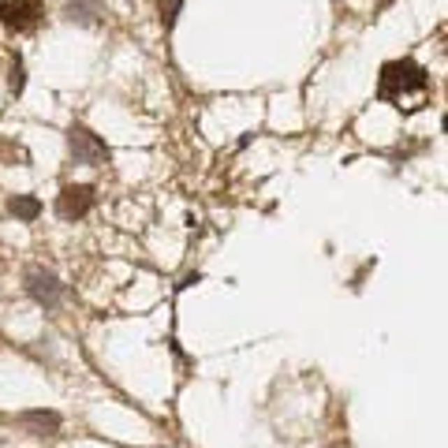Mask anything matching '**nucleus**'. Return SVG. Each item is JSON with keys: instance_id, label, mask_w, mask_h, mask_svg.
Segmentation results:
<instances>
[{"instance_id": "2", "label": "nucleus", "mask_w": 448, "mask_h": 448, "mask_svg": "<svg viewBox=\"0 0 448 448\" xmlns=\"http://www.w3.org/2000/svg\"><path fill=\"white\" fill-rule=\"evenodd\" d=\"M68 154H71L75 165H82V168H101L108 161V146H105V138L94 135L86 124H71L68 127Z\"/></svg>"}, {"instance_id": "1", "label": "nucleus", "mask_w": 448, "mask_h": 448, "mask_svg": "<svg viewBox=\"0 0 448 448\" xmlns=\"http://www.w3.org/2000/svg\"><path fill=\"white\" fill-rule=\"evenodd\" d=\"M377 101L400 108V113H419L430 105V71L411 57L385 60L377 71Z\"/></svg>"}, {"instance_id": "10", "label": "nucleus", "mask_w": 448, "mask_h": 448, "mask_svg": "<svg viewBox=\"0 0 448 448\" xmlns=\"http://www.w3.org/2000/svg\"><path fill=\"white\" fill-rule=\"evenodd\" d=\"M12 90L15 94L23 90V64H19V60H15V68H12Z\"/></svg>"}, {"instance_id": "4", "label": "nucleus", "mask_w": 448, "mask_h": 448, "mask_svg": "<svg viewBox=\"0 0 448 448\" xmlns=\"http://www.w3.org/2000/svg\"><path fill=\"white\" fill-rule=\"evenodd\" d=\"M94 202H97V194L94 187H86V183H68L60 194H57V217L60 221H82L86 213L94 210Z\"/></svg>"}, {"instance_id": "8", "label": "nucleus", "mask_w": 448, "mask_h": 448, "mask_svg": "<svg viewBox=\"0 0 448 448\" xmlns=\"http://www.w3.org/2000/svg\"><path fill=\"white\" fill-rule=\"evenodd\" d=\"M8 210H12L19 221H27V224H34L38 217H41V202L34 198V194H15L12 202H8Z\"/></svg>"}, {"instance_id": "9", "label": "nucleus", "mask_w": 448, "mask_h": 448, "mask_svg": "<svg viewBox=\"0 0 448 448\" xmlns=\"http://www.w3.org/2000/svg\"><path fill=\"white\" fill-rule=\"evenodd\" d=\"M180 8H183V0H157L161 27H165V30H172V27H176V19H180Z\"/></svg>"}, {"instance_id": "5", "label": "nucleus", "mask_w": 448, "mask_h": 448, "mask_svg": "<svg viewBox=\"0 0 448 448\" xmlns=\"http://www.w3.org/2000/svg\"><path fill=\"white\" fill-rule=\"evenodd\" d=\"M19 430H27L30 437H57L60 433V411H52V407H27V411H19L15 419H12Z\"/></svg>"}, {"instance_id": "7", "label": "nucleus", "mask_w": 448, "mask_h": 448, "mask_svg": "<svg viewBox=\"0 0 448 448\" xmlns=\"http://www.w3.org/2000/svg\"><path fill=\"white\" fill-rule=\"evenodd\" d=\"M101 15H105V0H71L68 4L71 23H97Z\"/></svg>"}, {"instance_id": "6", "label": "nucleus", "mask_w": 448, "mask_h": 448, "mask_svg": "<svg viewBox=\"0 0 448 448\" xmlns=\"http://www.w3.org/2000/svg\"><path fill=\"white\" fill-rule=\"evenodd\" d=\"M0 15H4L8 30H15V34H27V30L38 27L41 19V4L38 0H12V4L0 8Z\"/></svg>"}, {"instance_id": "11", "label": "nucleus", "mask_w": 448, "mask_h": 448, "mask_svg": "<svg viewBox=\"0 0 448 448\" xmlns=\"http://www.w3.org/2000/svg\"><path fill=\"white\" fill-rule=\"evenodd\" d=\"M392 4V0H377V8H389Z\"/></svg>"}, {"instance_id": "3", "label": "nucleus", "mask_w": 448, "mask_h": 448, "mask_svg": "<svg viewBox=\"0 0 448 448\" xmlns=\"http://www.w3.org/2000/svg\"><path fill=\"white\" fill-rule=\"evenodd\" d=\"M23 284H27V295L38 303V307H45V310L60 307V299H64V284H60V277H57L52 269H45V266H30L27 277H23Z\"/></svg>"}, {"instance_id": "12", "label": "nucleus", "mask_w": 448, "mask_h": 448, "mask_svg": "<svg viewBox=\"0 0 448 448\" xmlns=\"http://www.w3.org/2000/svg\"><path fill=\"white\" fill-rule=\"evenodd\" d=\"M445 131H448V116H445Z\"/></svg>"}]
</instances>
